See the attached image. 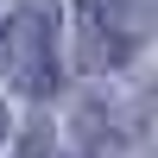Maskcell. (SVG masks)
<instances>
[{
  "mask_svg": "<svg viewBox=\"0 0 158 158\" xmlns=\"http://www.w3.org/2000/svg\"><path fill=\"white\" fill-rule=\"evenodd\" d=\"M0 63H6V82L25 89V95H51L57 89V19H51V0H25L13 13Z\"/></svg>",
  "mask_w": 158,
  "mask_h": 158,
  "instance_id": "1",
  "label": "cell"
},
{
  "mask_svg": "<svg viewBox=\"0 0 158 158\" xmlns=\"http://www.w3.org/2000/svg\"><path fill=\"white\" fill-rule=\"evenodd\" d=\"M76 32H82L89 70H114V63H127L139 51L146 13H139V0H76Z\"/></svg>",
  "mask_w": 158,
  "mask_h": 158,
  "instance_id": "2",
  "label": "cell"
},
{
  "mask_svg": "<svg viewBox=\"0 0 158 158\" xmlns=\"http://www.w3.org/2000/svg\"><path fill=\"white\" fill-rule=\"evenodd\" d=\"M0 133H6V114H0Z\"/></svg>",
  "mask_w": 158,
  "mask_h": 158,
  "instance_id": "3",
  "label": "cell"
}]
</instances>
